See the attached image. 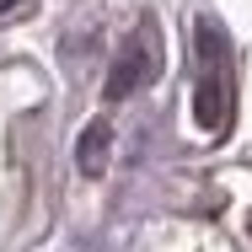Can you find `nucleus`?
Segmentation results:
<instances>
[{
    "label": "nucleus",
    "mask_w": 252,
    "mask_h": 252,
    "mask_svg": "<svg viewBox=\"0 0 252 252\" xmlns=\"http://www.w3.org/2000/svg\"><path fill=\"white\" fill-rule=\"evenodd\" d=\"M22 5H27V0H0V22H11V16H22Z\"/></svg>",
    "instance_id": "20e7f679"
},
{
    "label": "nucleus",
    "mask_w": 252,
    "mask_h": 252,
    "mask_svg": "<svg viewBox=\"0 0 252 252\" xmlns=\"http://www.w3.org/2000/svg\"><path fill=\"white\" fill-rule=\"evenodd\" d=\"M156 70H161V32H156V22H140V32H134V38L118 49V59H113L102 97L124 102V97H134V92H145L156 81Z\"/></svg>",
    "instance_id": "f257e3e1"
},
{
    "label": "nucleus",
    "mask_w": 252,
    "mask_h": 252,
    "mask_svg": "<svg viewBox=\"0 0 252 252\" xmlns=\"http://www.w3.org/2000/svg\"><path fill=\"white\" fill-rule=\"evenodd\" d=\"M107 151H113V129H107V118H92V124L75 134V166H81L86 177H102V172H107Z\"/></svg>",
    "instance_id": "7ed1b4c3"
},
{
    "label": "nucleus",
    "mask_w": 252,
    "mask_h": 252,
    "mask_svg": "<svg viewBox=\"0 0 252 252\" xmlns=\"http://www.w3.org/2000/svg\"><path fill=\"white\" fill-rule=\"evenodd\" d=\"M193 118H199L209 134H220L231 124V64H225V54L215 64H204L199 92H193Z\"/></svg>",
    "instance_id": "f03ea898"
}]
</instances>
